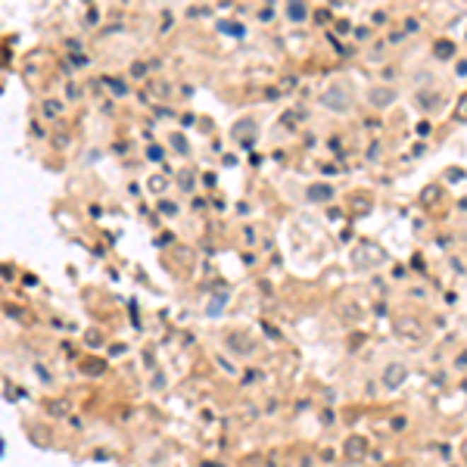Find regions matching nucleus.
<instances>
[{
    "label": "nucleus",
    "mask_w": 467,
    "mask_h": 467,
    "mask_svg": "<svg viewBox=\"0 0 467 467\" xmlns=\"http://www.w3.org/2000/svg\"><path fill=\"white\" fill-rule=\"evenodd\" d=\"M321 103L330 109V113H349V106H352V93L346 91V84H330V88L321 93Z\"/></svg>",
    "instance_id": "1"
},
{
    "label": "nucleus",
    "mask_w": 467,
    "mask_h": 467,
    "mask_svg": "<svg viewBox=\"0 0 467 467\" xmlns=\"http://www.w3.org/2000/svg\"><path fill=\"white\" fill-rule=\"evenodd\" d=\"M355 262H358V265H368V268H377V265L386 262V255H384V249H380V246L362 243V246L355 249Z\"/></svg>",
    "instance_id": "2"
},
{
    "label": "nucleus",
    "mask_w": 467,
    "mask_h": 467,
    "mask_svg": "<svg viewBox=\"0 0 467 467\" xmlns=\"http://www.w3.org/2000/svg\"><path fill=\"white\" fill-rule=\"evenodd\" d=\"M380 380H384V389H402V384L408 380V368L402 362H393L384 368V377Z\"/></svg>",
    "instance_id": "3"
},
{
    "label": "nucleus",
    "mask_w": 467,
    "mask_h": 467,
    "mask_svg": "<svg viewBox=\"0 0 467 467\" xmlns=\"http://www.w3.org/2000/svg\"><path fill=\"white\" fill-rule=\"evenodd\" d=\"M396 100H399V91H396V88H384V84H377V88L368 91V103L374 109H386V106H393Z\"/></svg>",
    "instance_id": "4"
},
{
    "label": "nucleus",
    "mask_w": 467,
    "mask_h": 467,
    "mask_svg": "<svg viewBox=\"0 0 467 467\" xmlns=\"http://www.w3.org/2000/svg\"><path fill=\"white\" fill-rule=\"evenodd\" d=\"M342 451H346L352 461H362V458L368 455V439H364V436H349V439L342 442Z\"/></svg>",
    "instance_id": "5"
},
{
    "label": "nucleus",
    "mask_w": 467,
    "mask_h": 467,
    "mask_svg": "<svg viewBox=\"0 0 467 467\" xmlns=\"http://www.w3.org/2000/svg\"><path fill=\"white\" fill-rule=\"evenodd\" d=\"M306 197L311 202H327V200H333V187L330 184H315V187H309Z\"/></svg>",
    "instance_id": "6"
},
{
    "label": "nucleus",
    "mask_w": 467,
    "mask_h": 467,
    "mask_svg": "<svg viewBox=\"0 0 467 467\" xmlns=\"http://www.w3.org/2000/svg\"><path fill=\"white\" fill-rule=\"evenodd\" d=\"M287 16H290L293 22H302L309 16V10H306V4H302V0H287Z\"/></svg>",
    "instance_id": "7"
},
{
    "label": "nucleus",
    "mask_w": 467,
    "mask_h": 467,
    "mask_svg": "<svg viewBox=\"0 0 467 467\" xmlns=\"http://www.w3.org/2000/svg\"><path fill=\"white\" fill-rule=\"evenodd\" d=\"M44 115H47V119H59V115H62V100H44Z\"/></svg>",
    "instance_id": "8"
},
{
    "label": "nucleus",
    "mask_w": 467,
    "mask_h": 467,
    "mask_svg": "<svg viewBox=\"0 0 467 467\" xmlns=\"http://www.w3.org/2000/svg\"><path fill=\"white\" fill-rule=\"evenodd\" d=\"M433 53H436L439 59H449L451 53H455V44H451V41H439V44L433 47Z\"/></svg>",
    "instance_id": "9"
},
{
    "label": "nucleus",
    "mask_w": 467,
    "mask_h": 467,
    "mask_svg": "<svg viewBox=\"0 0 467 467\" xmlns=\"http://www.w3.org/2000/svg\"><path fill=\"white\" fill-rule=\"evenodd\" d=\"M399 330L415 333V340H424V330H420V324H415V321H399Z\"/></svg>",
    "instance_id": "10"
},
{
    "label": "nucleus",
    "mask_w": 467,
    "mask_h": 467,
    "mask_svg": "<svg viewBox=\"0 0 467 467\" xmlns=\"http://www.w3.org/2000/svg\"><path fill=\"white\" fill-rule=\"evenodd\" d=\"M109 91H113L115 97H125V93H128V88H125V81H119V78H109Z\"/></svg>",
    "instance_id": "11"
},
{
    "label": "nucleus",
    "mask_w": 467,
    "mask_h": 467,
    "mask_svg": "<svg viewBox=\"0 0 467 467\" xmlns=\"http://www.w3.org/2000/svg\"><path fill=\"white\" fill-rule=\"evenodd\" d=\"M131 75H134V78H144V75H146V66H144V62H134V66H131Z\"/></svg>",
    "instance_id": "12"
},
{
    "label": "nucleus",
    "mask_w": 467,
    "mask_h": 467,
    "mask_svg": "<svg viewBox=\"0 0 467 467\" xmlns=\"http://www.w3.org/2000/svg\"><path fill=\"white\" fill-rule=\"evenodd\" d=\"M458 119H467V97H464V106L458 103Z\"/></svg>",
    "instance_id": "13"
},
{
    "label": "nucleus",
    "mask_w": 467,
    "mask_h": 467,
    "mask_svg": "<svg viewBox=\"0 0 467 467\" xmlns=\"http://www.w3.org/2000/svg\"><path fill=\"white\" fill-rule=\"evenodd\" d=\"M455 72H458V75H467V59L458 62V66H455Z\"/></svg>",
    "instance_id": "14"
}]
</instances>
